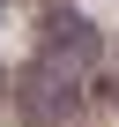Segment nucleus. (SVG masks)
Instances as JSON below:
<instances>
[{"label": "nucleus", "mask_w": 119, "mask_h": 127, "mask_svg": "<svg viewBox=\"0 0 119 127\" xmlns=\"http://www.w3.org/2000/svg\"><path fill=\"white\" fill-rule=\"evenodd\" d=\"M0 90H8V75H0Z\"/></svg>", "instance_id": "nucleus-3"}, {"label": "nucleus", "mask_w": 119, "mask_h": 127, "mask_svg": "<svg viewBox=\"0 0 119 127\" xmlns=\"http://www.w3.org/2000/svg\"><path fill=\"white\" fill-rule=\"evenodd\" d=\"M45 52H60V60H75V67H89V60H97V30H89L82 15H67V8H52V15H45Z\"/></svg>", "instance_id": "nucleus-2"}, {"label": "nucleus", "mask_w": 119, "mask_h": 127, "mask_svg": "<svg viewBox=\"0 0 119 127\" xmlns=\"http://www.w3.org/2000/svg\"><path fill=\"white\" fill-rule=\"evenodd\" d=\"M15 105L37 120V127H67L89 112V67H75V60H60V52H37L22 82H15Z\"/></svg>", "instance_id": "nucleus-1"}]
</instances>
